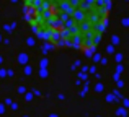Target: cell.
I'll list each match as a JSON object with an SVG mask.
<instances>
[{
	"label": "cell",
	"instance_id": "obj_1",
	"mask_svg": "<svg viewBox=\"0 0 129 117\" xmlns=\"http://www.w3.org/2000/svg\"><path fill=\"white\" fill-rule=\"evenodd\" d=\"M23 23L44 47L93 57L106 38L114 0H18Z\"/></svg>",
	"mask_w": 129,
	"mask_h": 117
}]
</instances>
